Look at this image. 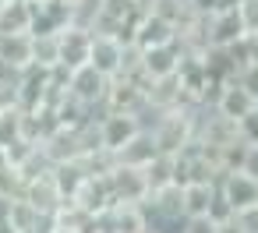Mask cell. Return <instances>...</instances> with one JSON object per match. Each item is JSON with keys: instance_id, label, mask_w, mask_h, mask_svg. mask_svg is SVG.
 Here are the masks:
<instances>
[{"instance_id": "7a4b0ae2", "label": "cell", "mask_w": 258, "mask_h": 233, "mask_svg": "<svg viewBox=\"0 0 258 233\" xmlns=\"http://www.w3.org/2000/svg\"><path fill=\"white\" fill-rule=\"evenodd\" d=\"M173 39H177V25H173L166 15H159V11L142 15V22H138V25H135V32H131V43H135L138 50L166 46V43H173Z\"/></svg>"}, {"instance_id": "8fae6325", "label": "cell", "mask_w": 258, "mask_h": 233, "mask_svg": "<svg viewBox=\"0 0 258 233\" xmlns=\"http://www.w3.org/2000/svg\"><path fill=\"white\" fill-rule=\"evenodd\" d=\"M237 15L244 22V32H258V0H240Z\"/></svg>"}, {"instance_id": "6da1fadb", "label": "cell", "mask_w": 258, "mask_h": 233, "mask_svg": "<svg viewBox=\"0 0 258 233\" xmlns=\"http://www.w3.org/2000/svg\"><path fill=\"white\" fill-rule=\"evenodd\" d=\"M89 64H92L99 74L117 78V71H120V64H124V39H120V36H110V32H92Z\"/></svg>"}, {"instance_id": "277c9868", "label": "cell", "mask_w": 258, "mask_h": 233, "mask_svg": "<svg viewBox=\"0 0 258 233\" xmlns=\"http://www.w3.org/2000/svg\"><path fill=\"white\" fill-rule=\"evenodd\" d=\"M219 191H223V198L233 205V212H240V208H247V205H258V180L247 177L244 170H223Z\"/></svg>"}, {"instance_id": "ba28073f", "label": "cell", "mask_w": 258, "mask_h": 233, "mask_svg": "<svg viewBox=\"0 0 258 233\" xmlns=\"http://www.w3.org/2000/svg\"><path fill=\"white\" fill-rule=\"evenodd\" d=\"M156 152H159V145H156L152 131H145V127H142V131H138L124 148H117L113 156H117V163H120V166H145Z\"/></svg>"}, {"instance_id": "9c48e42d", "label": "cell", "mask_w": 258, "mask_h": 233, "mask_svg": "<svg viewBox=\"0 0 258 233\" xmlns=\"http://www.w3.org/2000/svg\"><path fill=\"white\" fill-rule=\"evenodd\" d=\"M180 187H184V215H209V205H212L219 184L216 180H191Z\"/></svg>"}, {"instance_id": "30bf717a", "label": "cell", "mask_w": 258, "mask_h": 233, "mask_svg": "<svg viewBox=\"0 0 258 233\" xmlns=\"http://www.w3.org/2000/svg\"><path fill=\"white\" fill-rule=\"evenodd\" d=\"M180 233H219V222L209 219V215H187Z\"/></svg>"}, {"instance_id": "7c38bea8", "label": "cell", "mask_w": 258, "mask_h": 233, "mask_svg": "<svg viewBox=\"0 0 258 233\" xmlns=\"http://www.w3.org/2000/svg\"><path fill=\"white\" fill-rule=\"evenodd\" d=\"M240 170H244L247 177H254V180H258V141H247L244 159H240Z\"/></svg>"}, {"instance_id": "52a82bcc", "label": "cell", "mask_w": 258, "mask_h": 233, "mask_svg": "<svg viewBox=\"0 0 258 233\" xmlns=\"http://www.w3.org/2000/svg\"><path fill=\"white\" fill-rule=\"evenodd\" d=\"M254 106H258V99H254L251 89H244L240 82H223V89H219V96H216V110H219L223 117L240 120V117H247Z\"/></svg>"}, {"instance_id": "5b68a950", "label": "cell", "mask_w": 258, "mask_h": 233, "mask_svg": "<svg viewBox=\"0 0 258 233\" xmlns=\"http://www.w3.org/2000/svg\"><path fill=\"white\" fill-rule=\"evenodd\" d=\"M89 46H92V32L89 29L64 25L60 29V67L75 71V67L89 64Z\"/></svg>"}, {"instance_id": "8992f818", "label": "cell", "mask_w": 258, "mask_h": 233, "mask_svg": "<svg viewBox=\"0 0 258 233\" xmlns=\"http://www.w3.org/2000/svg\"><path fill=\"white\" fill-rule=\"evenodd\" d=\"M0 67L4 71H29L32 67V36L29 32L0 36Z\"/></svg>"}, {"instance_id": "3957f363", "label": "cell", "mask_w": 258, "mask_h": 233, "mask_svg": "<svg viewBox=\"0 0 258 233\" xmlns=\"http://www.w3.org/2000/svg\"><path fill=\"white\" fill-rule=\"evenodd\" d=\"M138 131H142V124H138V117H135V113L110 110V113L99 120V141H103V148H106V152L124 148V145L138 134Z\"/></svg>"}]
</instances>
